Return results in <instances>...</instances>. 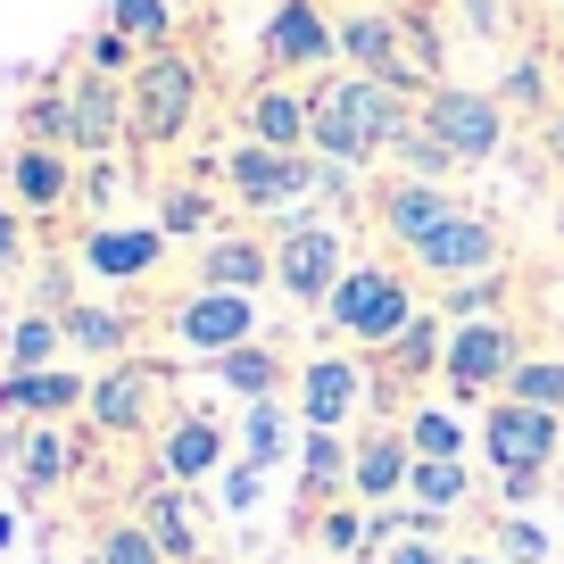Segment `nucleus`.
<instances>
[{
  "instance_id": "6ab92c4d",
  "label": "nucleus",
  "mask_w": 564,
  "mask_h": 564,
  "mask_svg": "<svg viewBox=\"0 0 564 564\" xmlns=\"http://www.w3.org/2000/svg\"><path fill=\"white\" fill-rule=\"evenodd\" d=\"M340 58H349V75H390V84H406V9H382V0L340 9Z\"/></svg>"
},
{
  "instance_id": "aec40b11",
  "label": "nucleus",
  "mask_w": 564,
  "mask_h": 564,
  "mask_svg": "<svg viewBox=\"0 0 564 564\" xmlns=\"http://www.w3.org/2000/svg\"><path fill=\"white\" fill-rule=\"evenodd\" d=\"M307 124H316V100H307L291 75H258L241 91V141H265V150H307Z\"/></svg>"
},
{
  "instance_id": "9b49d317",
  "label": "nucleus",
  "mask_w": 564,
  "mask_h": 564,
  "mask_svg": "<svg viewBox=\"0 0 564 564\" xmlns=\"http://www.w3.org/2000/svg\"><path fill=\"white\" fill-rule=\"evenodd\" d=\"M291 406H300L307 432H349L357 406H373V366L357 349H316L291 373Z\"/></svg>"
},
{
  "instance_id": "79ce46f5",
  "label": "nucleus",
  "mask_w": 564,
  "mask_h": 564,
  "mask_svg": "<svg viewBox=\"0 0 564 564\" xmlns=\"http://www.w3.org/2000/svg\"><path fill=\"white\" fill-rule=\"evenodd\" d=\"M25 141H51V150H67V84H42L34 100H25Z\"/></svg>"
},
{
  "instance_id": "8fccbe9b",
  "label": "nucleus",
  "mask_w": 564,
  "mask_h": 564,
  "mask_svg": "<svg viewBox=\"0 0 564 564\" xmlns=\"http://www.w3.org/2000/svg\"><path fill=\"white\" fill-rule=\"evenodd\" d=\"M547 481L540 474H514V481H498V498H507V507H531V498H540Z\"/></svg>"
},
{
  "instance_id": "ddd939ff",
  "label": "nucleus",
  "mask_w": 564,
  "mask_h": 564,
  "mask_svg": "<svg viewBox=\"0 0 564 564\" xmlns=\"http://www.w3.org/2000/svg\"><path fill=\"white\" fill-rule=\"evenodd\" d=\"M159 390H166V366L150 357H117V366L91 373V399H84V423L100 441H141L159 423Z\"/></svg>"
},
{
  "instance_id": "2eb2a0df",
  "label": "nucleus",
  "mask_w": 564,
  "mask_h": 564,
  "mask_svg": "<svg viewBox=\"0 0 564 564\" xmlns=\"http://www.w3.org/2000/svg\"><path fill=\"white\" fill-rule=\"evenodd\" d=\"M465 199H457V183H415V175H390L382 192H373V232H382L390 249H415V241H432V232L457 216Z\"/></svg>"
},
{
  "instance_id": "37998d69",
  "label": "nucleus",
  "mask_w": 564,
  "mask_h": 564,
  "mask_svg": "<svg viewBox=\"0 0 564 564\" xmlns=\"http://www.w3.org/2000/svg\"><path fill=\"white\" fill-rule=\"evenodd\" d=\"M498 100H507V117H514V108L547 117V108H556V100H547V67H540V58H514V67H507V84H498Z\"/></svg>"
},
{
  "instance_id": "f704fd0d",
  "label": "nucleus",
  "mask_w": 564,
  "mask_h": 564,
  "mask_svg": "<svg viewBox=\"0 0 564 564\" xmlns=\"http://www.w3.org/2000/svg\"><path fill=\"white\" fill-rule=\"evenodd\" d=\"M316 547L324 556H366L373 547V507H357V498H333V507H324V523H316Z\"/></svg>"
},
{
  "instance_id": "a18cd8bd",
  "label": "nucleus",
  "mask_w": 564,
  "mask_h": 564,
  "mask_svg": "<svg viewBox=\"0 0 564 564\" xmlns=\"http://www.w3.org/2000/svg\"><path fill=\"white\" fill-rule=\"evenodd\" d=\"M108 199H117V166L91 159V175H84V192H75V208H91V225H108Z\"/></svg>"
},
{
  "instance_id": "f8f14e48",
  "label": "nucleus",
  "mask_w": 564,
  "mask_h": 564,
  "mask_svg": "<svg viewBox=\"0 0 564 564\" xmlns=\"http://www.w3.org/2000/svg\"><path fill=\"white\" fill-rule=\"evenodd\" d=\"M406 258H415V274L441 282V291H448V282H474V274H507V225H498L490 208L465 199V208L448 216L432 241H415Z\"/></svg>"
},
{
  "instance_id": "dca6fc26",
  "label": "nucleus",
  "mask_w": 564,
  "mask_h": 564,
  "mask_svg": "<svg viewBox=\"0 0 564 564\" xmlns=\"http://www.w3.org/2000/svg\"><path fill=\"white\" fill-rule=\"evenodd\" d=\"M232 457H241V448H232V432L208 415V406H183V415H166V423H159V474H166V481H183V490L216 481Z\"/></svg>"
},
{
  "instance_id": "72a5a7b5",
  "label": "nucleus",
  "mask_w": 564,
  "mask_h": 564,
  "mask_svg": "<svg viewBox=\"0 0 564 564\" xmlns=\"http://www.w3.org/2000/svg\"><path fill=\"white\" fill-rule=\"evenodd\" d=\"M58 349H67V324L42 316V307H25V316L9 324V373H42V366H58Z\"/></svg>"
},
{
  "instance_id": "a19ab883",
  "label": "nucleus",
  "mask_w": 564,
  "mask_h": 564,
  "mask_svg": "<svg viewBox=\"0 0 564 564\" xmlns=\"http://www.w3.org/2000/svg\"><path fill=\"white\" fill-rule=\"evenodd\" d=\"M84 67H91V75H117V84H133V67H141V51H133V42H124V34H117V25H108V18H100V25H91V34H84Z\"/></svg>"
},
{
  "instance_id": "a211bd4d",
  "label": "nucleus",
  "mask_w": 564,
  "mask_h": 564,
  "mask_svg": "<svg viewBox=\"0 0 564 564\" xmlns=\"http://www.w3.org/2000/svg\"><path fill=\"white\" fill-rule=\"evenodd\" d=\"M75 192H84L75 150H51V141H18V150H9V208L58 216V208H75Z\"/></svg>"
},
{
  "instance_id": "c85d7f7f",
  "label": "nucleus",
  "mask_w": 564,
  "mask_h": 564,
  "mask_svg": "<svg viewBox=\"0 0 564 564\" xmlns=\"http://www.w3.org/2000/svg\"><path fill=\"white\" fill-rule=\"evenodd\" d=\"M58 324H67V349L100 357V366L133 357V316H124V307H108V300H75V307H67Z\"/></svg>"
},
{
  "instance_id": "2f4dec72",
  "label": "nucleus",
  "mask_w": 564,
  "mask_h": 564,
  "mask_svg": "<svg viewBox=\"0 0 564 564\" xmlns=\"http://www.w3.org/2000/svg\"><path fill=\"white\" fill-rule=\"evenodd\" d=\"M399 432H406V448H415V457H465V441H474V432H465V415H457V399H415L399 415Z\"/></svg>"
},
{
  "instance_id": "f3484780",
  "label": "nucleus",
  "mask_w": 564,
  "mask_h": 564,
  "mask_svg": "<svg viewBox=\"0 0 564 564\" xmlns=\"http://www.w3.org/2000/svg\"><path fill=\"white\" fill-rule=\"evenodd\" d=\"M166 249H175V241H166L159 225H117V216H108V225H91L84 241H75V265H84L91 282H117V291H124V282L159 274Z\"/></svg>"
},
{
  "instance_id": "39448f33",
  "label": "nucleus",
  "mask_w": 564,
  "mask_h": 564,
  "mask_svg": "<svg viewBox=\"0 0 564 564\" xmlns=\"http://www.w3.org/2000/svg\"><path fill=\"white\" fill-rule=\"evenodd\" d=\"M415 124L457 159V175H474V166H490L507 150V100L481 84H432L415 100Z\"/></svg>"
},
{
  "instance_id": "cd10ccee",
  "label": "nucleus",
  "mask_w": 564,
  "mask_h": 564,
  "mask_svg": "<svg viewBox=\"0 0 564 564\" xmlns=\"http://www.w3.org/2000/svg\"><path fill=\"white\" fill-rule=\"evenodd\" d=\"M307 423H300V406L291 399H258V406H241V432H232V448H241L249 465H265L274 474L282 457H291V441H300Z\"/></svg>"
},
{
  "instance_id": "f03ea898",
  "label": "nucleus",
  "mask_w": 564,
  "mask_h": 564,
  "mask_svg": "<svg viewBox=\"0 0 564 564\" xmlns=\"http://www.w3.org/2000/svg\"><path fill=\"white\" fill-rule=\"evenodd\" d=\"M333 166L316 150H265V141H225V199L258 225H282V216H307V199L324 192Z\"/></svg>"
},
{
  "instance_id": "3c124183",
  "label": "nucleus",
  "mask_w": 564,
  "mask_h": 564,
  "mask_svg": "<svg viewBox=\"0 0 564 564\" xmlns=\"http://www.w3.org/2000/svg\"><path fill=\"white\" fill-rule=\"evenodd\" d=\"M448 564H507L498 547H448Z\"/></svg>"
},
{
  "instance_id": "5fc2aeb1",
  "label": "nucleus",
  "mask_w": 564,
  "mask_h": 564,
  "mask_svg": "<svg viewBox=\"0 0 564 564\" xmlns=\"http://www.w3.org/2000/svg\"><path fill=\"white\" fill-rule=\"evenodd\" d=\"M175 9H199V0H175Z\"/></svg>"
},
{
  "instance_id": "f257e3e1",
  "label": "nucleus",
  "mask_w": 564,
  "mask_h": 564,
  "mask_svg": "<svg viewBox=\"0 0 564 564\" xmlns=\"http://www.w3.org/2000/svg\"><path fill=\"white\" fill-rule=\"evenodd\" d=\"M307 100H316L307 150L324 166H340V175L382 166L399 150V133L415 124V91L390 84V75H324V84H307Z\"/></svg>"
},
{
  "instance_id": "4468645a",
  "label": "nucleus",
  "mask_w": 564,
  "mask_h": 564,
  "mask_svg": "<svg viewBox=\"0 0 564 564\" xmlns=\"http://www.w3.org/2000/svg\"><path fill=\"white\" fill-rule=\"evenodd\" d=\"M124 141H133V91L117 75L75 67L67 75V150L75 159H117Z\"/></svg>"
},
{
  "instance_id": "a878e982",
  "label": "nucleus",
  "mask_w": 564,
  "mask_h": 564,
  "mask_svg": "<svg viewBox=\"0 0 564 564\" xmlns=\"http://www.w3.org/2000/svg\"><path fill=\"white\" fill-rule=\"evenodd\" d=\"M291 373H300V366H282L274 340H241V349H225V357L208 366V382L232 390L241 406H258V399H282V390H291Z\"/></svg>"
},
{
  "instance_id": "393cba45",
  "label": "nucleus",
  "mask_w": 564,
  "mask_h": 564,
  "mask_svg": "<svg viewBox=\"0 0 564 564\" xmlns=\"http://www.w3.org/2000/svg\"><path fill=\"white\" fill-rule=\"evenodd\" d=\"M9 474H18L25 498H51L75 481V441H67V423H25L18 448H9Z\"/></svg>"
},
{
  "instance_id": "b1692460",
  "label": "nucleus",
  "mask_w": 564,
  "mask_h": 564,
  "mask_svg": "<svg viewBox=\"0 0 564 564\" xmlns=\"http://www.w3.org/2000/svg\"><path fill=\"white\" fill-rule=\"evenodd\" d=\"M406 481H415V448H406L399 423H373L357 441V474H349V498L357 507H399Z\"/></svg>"
},
{
  "instance_id": "6e6552de",
  "label": "nucleus",
  "mask_w": 564,
  "mask_h": 564,
  "mask_svg": "<svg viewBox=\"0 0 564 564\" xmlns=\"http://www.w3.org/2000/svg\"><path fill=\"white\" fill-rule=\"evenodd\" d=\"M166 340H175V357L216 366V357L241 349V340H265V316H258L249 291H208V282H192V291L166 307Z\"/></svg>"
},
{
  "instance_id": "de8ad7c7",
  "label": "nucleus",
  "mask_w": 564,
  "mask_h": 564,
  "mask_svg": "<svg viewBox=\"0 0 564 564\" xmlns=\"http://www.w3.org/2000/svg\"><path fill=\"white\" fill-rule=\"evenodd\" d=\"M25 225H34L25 208H0V274H18V265H25Z\"/></svg>"
},
{
  "instance_id": "7ed1b4c3",
  "label": "nucleus",
  "mask_w": 564,
  "mask_h": 564,
  "mask_svg": "<svg viewBox=\"0 0 564 564\" xmlns=\"http://www.w3.org/2000/svg\"><path fill=\"white\" fill-rule=\"evenodd\" d=\"M124 91H133V150H175L208 108V67H199V51L175 42V51L141 58Z\"/></svg>"
},
{
  "instance_id": "c03bdc74",
  "label": "nucleus",
  "mask_w": 564,
  "mask_h": 564,
  "mask_svg": "<svg viewBox=\"0 0 564 564\" xmlns=\"http://www.w3.org/2000/svg\"><path fill=\"white\" fill-rule=\"evenodd\" d=\"M258 490H265V465H249V457H232L225 474H216V498H225V514H249V507H258Z\"/></svg>"
},
{
  "instance_id": "1a4fd4ad",
  "label": "nucleus",
  "mask_w": 564,
  "mask_h": 564,
  "mask_svg": "<svg viewBox=\"0 0 564 564\" xmlns=\"http://www.w3.org/2000/svg\"><path fill=\"white\" fill-rule=\"evenodd\" d=\"M481 457H490L498 481L514 474H556L564 457V415H547V406H523V399H490L481 406Z\"/></svg>"
},
{
  "instance_id": "864d4df0",
  "label": "nucleus",
  "mask_w": 564,
  "mask_h": 564,
  "mask_svg": "<svg viewBox=\"0 0 564 564\" xmlns=\"http://www.w3.org/2000/svg\"><path fill=\"white\" fill-rule=\"evenodd\" d=\"M547 225H556V241H564V192H556V208H547Z\"/></svg>"
},
{
  "instance_id": "473e14b6",
  "label": "nucleus",
  "mask_w": 564,
  "mask_h": 564,
  "mask_svg": "<svg viewBox=\"0 0 564 564\" xmlns=\"http://www.w3.org/2000/svg\"><path fill=\"white\" fill-rule=\"evenodd\" d=\"M108 25H117L141 58H150V51H175V42H183V9H175V0H108Z\"/></svg>"
},
{
  "instance_id": "e433bc0d",
  "label": "nucleus",
  "mask_w": 564,
  "mask_h": 564,
  "mask_svg": "<svg viewBox=\"0 0 564 564\" xmlns=\"http://www.w3.org/2000/svg\"><path fill=\"white\" fill-rule=\"evenodd\" d=\"M507 399H523V406H547V415H564V357H556V349H531L523 366H514Z\"/></svg>"
},
{
  "instance_id": "c756f323",
  "label": "nucleus",
  "mask_w": 564,
  "mask_h": 564,
  "mask_svg": "<svg viewBox=\"0 0 564 564\" xmlns=\"http://www.w3.org/2000/svg\"><path fill=\"white\" fill-rule=\"evenodd\" d=\"M150 225H159L166 241H216V232H225V208H216L208 183H166Z\"/></svg>"
},
{
  "instance_id": "c9c22d12",
  "label": "nucleus",
  "mask_w": 564,
  "mask_h": 564,
  "mask_svg": "<svg viewBox=\"0 0 564 564\" xmlns=\"http://www.w3.org/2000/svg\"><path fill=\"white\" fill-rule=\"evenodd\" d=\"M91 564H175V556L150 540L141 514H117V523H100V540H91Z\"/></svg>"
},
{
  "instance_id": "603ef678",
  "label": "nucleus",
  "mask_w": 564,
  "mask_h": 564,
  "mask_svg": "<svg viewBox=\"0 0 564 564\" xmlns=\"http://www.w3.org/2000/svg\"><path fill=\"white\" fill-rule=\"evenodd\" d=\"M9 547H18V514L0 507V556H9Z\"/></svg>"
},
{
  "instance_id": "7c9ffc66",
  "label": "nucleus",
  "mask_w": 564,
  "mask_h": 564,
  "mask_svg": "<svg viewBox=\"0 0 564 564\" xmlns=\"http://www.w3.org/2000/svg\"><path fill=\"white\" fill-rule=\"evenodd\" d=\"M406 507L423 514H465L474 507V474H465V457H415V481H406Z\"/></svg>"
},
{
  "instance_id": "20e7f679",
  "label": "nucleus",
  "mask_w": 564,
  "mask_h": 564,
  "mask_svg": "<svg viewBox=\"0 0 564 564\" xmlns=\"http://www.w3.org/2000/svg\"><path fill=\"white\" fill-rule=\"evenodd\" d=\"M415 316H423L415 282L390 274L382 258H357L349 274L333 282V300H324V324H333L340 340H357V349H390V340H399Z\"/></svg>"
},
{
  "instance_id": "49530a36",
  "label": "nucleus",
  "mask_w": 564,
  "mask_h": 564,
  "mask_svg": "<svg viewBox=\"0 0 564 564\" xmlns=\"http://www.w3.org/2000/svg\"><path fill=\"white\" fill-rule=\"evenodd\" d=\"M382 564H448V547H441V531H406V540L382 547Z\"/></svg>"
},
{
  "instance_id": "6e6d98bb",
  "label": "nucleus",
  "mask_w": 564,
  "mask_h": 564,
  "mask_svg": "<svg viewBox=\"0 0 564 564\" xmlns=\"http://www.w3.org/2000/svg\"><path fill=\"white\" fill-rule=\"evenodd\" d=\"M547 9H564V0H547Z\"/></svg>"
},
{
  "instance_id": "5701e85b",
  "label": "nucleus",
  "mask_w": 564,
  "mask_h": 564,
  "mask_svg": "<svg viewBox=\"0 0 564 564\" xmlns=\"http://www.w3.org/2000/svg\"><path fill=\"white\" fill-rule=\"evenodd\" d=\"M84 399H91V373H75V366L0 373V415H18V423H67V415H84Z\"/></svg>"
},
{
  "instance_id": "4c0bfd02",
  "label": "nucleus",
  "mask_w": 564,
  "mask_h": 564,
  "mask_svg": "<svg viewBox=\"0 0 564 564\" xmlns=\"http://www.w3.org/2000/svg\"><path fill=\"white\" fill-rule=\"evenodd\" d=\"M390 175H415V183H448L457 175V159H448L441 141L423 133V124H406L399 133V150H390Z\"/></svg>"
},
{
  "instance_id": "9d476101",
  "label": "nucleus",
  "mask_w": 564,
  "mask_h": 564,
  "mask_svg": "<svg viewBox=\"0 0 564 564\" xmlns=\"http://www.w3.org/2000/svg\"><path fill=\"white\" fill-rule=\"evenodd\" d=\"M258 67L265 75H324L340 67V18L324 0H274L258 25Z\"/></svg>"
},
{
  "instance_id": "412c9836",
  "label": "nucleus",
  "mask_w": 564,
  "mask_h": 564,
  "mask_svg": "<svg viewBox=\"0 0 564 564\" xmlns=\"http://www.w3.org/2000/svg\"><path fill=\"white\" fill-rule=\"evenodd\" d=\"M192 282H208V291H274V241H265L258 225H225L216 241H199V265Z\"/></svg>"
},
{
  "instance_id": "bb28decb",
  "label": "nucleus",
  "mask_w": 564,
  "mask_h": 564,
  "mask_svg": "<svg viewBox=\"0 0 564 564\" xmlns=\"http://www.w3.org/2000/svg\"><path fill=\"white\" fill-rule=\"evenodd\" d=\"M349 474H357V441L349 432H300V490H307V507L349 498Z\"/></svg>"
},
{
  "instance_id": "09e8293b",
  "label": "nucleus",
  "mask_w": 564,
  "mask_h": 564,
  "mask_svg": "<svg viewBox=\"0 0 564 564\" xmlns=\"http://www.w3.org/2000/svg\"><path fill=\"white\" fill-rule=\"evenodd\" d=\"M540 159L556 166V183H564V100H556V108L540 117Z\"/></svg>"
},
{
  "instance_id": "423d86ee",
  "label": "nucleus",
  "mask_w": 564,
  "mask_h": 564,
  "mask_svg": "<svg viewBox=\"0 0 564 564\" xmlns=\"http://www.w3.org/2000/svg\"><path fill=\"white\" fill-rule=\"evenodd\" d=\"M349 232L333 225V216H282L274 225V291L282 300H300L324 316V300H333V282L349 274Z\"/></svg>"
},
{
  "instance_id": "4be33fe9",
  "label": "nucleus",
  "mask_w": 564,
  "mask_h": 564,
  "mask_svg": "<svg viewBox=\"0 0 564 564\" xmlns=\"http://www.w3.org/2000/svg\"><path fill=\"white\" fill-rule=\"evenodd\" d=\"M133 514L150 523V540H159L175 564H199V556H208V531H199V498L183 490V481H166L159 465H150V481H141Z\"/></svg>"
},
{
  "instance_id": "58836bf2",
  "label": "nucleus",
  "mask_w": 564,
  "mask_h": 564,
  "mask_svg": "<svg viewBox=\"0 0 564 564\" xmlns=\"http://www.w3.org/2000/svg\"><path fill=\"white\" fill-rule=\"evenodd\" d=\"M490 547H498V556H507V564H547V556H556V540H547V531L531 523L523 507H507V514H498V523H490Z\"/></svg>"
},
{
  "instance_id": "ea45409f",
  "label": "nucleus",
  "mask_w": 564,
  "mask_h": 564,
  "mask_svg": "<svg viewBox=\"0 0 564 564\" xmlns=\"http://www.w3.org/2000/svg\"><path fill=\"white\" fill-rule=\"evenodd\" d=\"M498 300H507V274H474V282H448L441 291V316L474 324V316H498Z\"/></svg>"
},
{
  "instance_id": "0eeeda50",
  "label": "nucleus",
  "mask_w": 564,
  "mask_h": 564,
  "mask_svg": "<svg viewBox=\"0 0 564 564\" xmlns=\"http://www.w3.org/2000/svg\"><path fill=\"white\" fill-rule=\"evenodd\" d=\"M523 333H514L507 316H474V324H448V357H441V390L457 406L474 399H507L514 366H523Z\"/></svg>"
}]
</instances>
